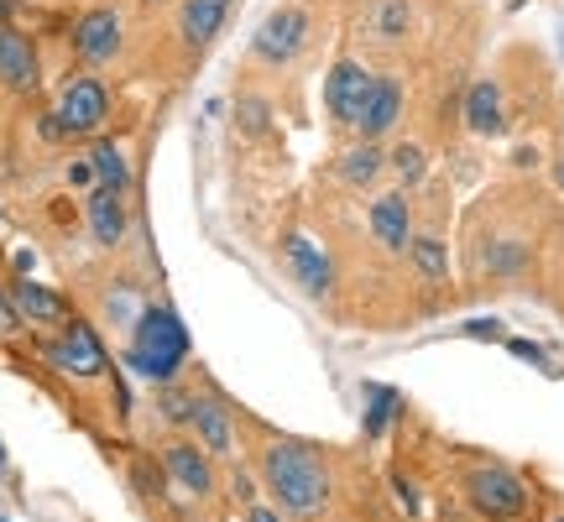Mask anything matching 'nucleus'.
<instances>
[{
  "instance_id": "f257e3e1",
  "label": "nucleus",
  "mask_w": 564,
  "mask_h": 522,
  "mask_svg": "<svg viewBox=\"0 0 564 522\" xmlns=\"http://www.w3.org/2000/svg\"><path fill=\"white\" fill-rule=\"evenodd\" d=\"M184 360H188V334L178 324V313L163 309V304H146L137 313V324H131L126 366L141 381H152V387H173V377L184 371Z\"/></svg>"
},
{
  "instance_id": "f03ea898",
  "label": "nucleus",
  "mask_w": 564,
  "mask_h": 522,
  "mask_svg": "<svg viewBox=\"0 0 564 522\" xmlns=\"http://www.w3.org/2000/svg\"><path fill=\"white\" fill-rule=\"evenodd\" d=\"M261 475H267L272 497H278L287 512H298V518L325 512L329 475H325L319 454L308 450V444H272V450L261 454Z\"/></svg>"
},
{
  "instance_id": "7ed1b4c3",
  "label": "nucleus",
  "mask_w": 564,
  "mask_h": 522,
  "mask_svg": "<svg viewBox=\"0 0 564 522\" xmlns=\"http://www.w3.org/2000/svg\"><path fill=\"white\" fill-rule=\"evenodd\" d=\"M304 48H308L304 5H278V11L257 26V37H251V52H257V63H267V69H287Z\"/></svg>"
},
{
  "instance_id": "20e7f679",
  "label": "nucleus",
  "mask_w": 564,
  "mask_h": 522,
  "mask_svg": "<svg viewBox=\"0 0 564 522\" xmlns=\"http://www.w3.org/2000/svg\"><path fill=\"white\" fill-rule=\"evenodd\" d=\"M372 84H376V73L366 69V63H355V58H340V63L329 69L325 105H329V116H334V126H351L355 131V120H361L366 99H372Z\"/></svg>"
},
{
  "instance_id": "39448f33",
  "label": "nucleus",
  "mask_w": 564,
  "mask_h": 522,
  "mask_svg": "<svg viewBox=\"0 0 564 522\" xmlns=\"http://www.w3.org/2000/svg\"><path fill=\"white\" fill-rule=\"evenodd\" d=\"M466 491L470 501L486 512V518H517L522 507H528V491H522V481L513 471H502V465H481V471L466 475Z\"/></svg>"
},
{
  "instance_id": "423d86ee",
  "label": "nucleus",
  "mask_w": 564,
  "mask_h": 522,
  "mask_svg": "<svg viewBox=\"0 0 564 522\" xmlns=\"http://www.w3.org/2000/svg\"><path fill=\"white\" fill-rule=\"evenodd\" d=\"M120 43H126V22H120V11H110V5H94V11H84L79 22H73V52L84 58V63H116Z\"/></svg>"
},
{
  "instance_id": "0eeeda50",
  "label": "nucleus",
  "mask_w": 564,
  "mask_h": 522,
  "mask_svg": "<svg viewBox=\"0 0 564 522\" xmlns=\"http://www.w3.org/2000/svg\"><path fill=\"white\" fill-rule=\"evenodd\" d=\"M52 116L63 120V131H69V137H94V131L105 126V116H110V95H105V84H99V79H73Z\"/></svg>"
},
{
  "instance_id": "6e6552de",
  "label": "nucleus",
  "mask_w": 564,
  "mask_h": 522,
  "mask_svg": "<svg viewBox=\"0 0 564 522\" xmlns=\"http://www.w3.org/2000/svg\"><path fill=\"white\" fill-rule=\"evenodd\" d=\"M47 360L58 366V371H69V377H99L105 371V345H99V334L90 324H63V334L47 345Z\"/></svg>"
},
{
  "instance_id": "1a4fd4ad",
  "label": "nucleus",
  "mask_w": 564,
  "mask_h": 522,
  "mask_svg": "<svg viewBox=\"0 0 564 522\" xmlns=\"http://www.w3.org/2000/svg\"><path fill=\"white\" fill-rule=\"evenodd\" d=\"M282 266H287V277L304 287L308 298H325L329 287H334V266H329V257L314 246L308 236H282Z\"/></svg>"
},
{
  "instance_id": "9d476101",
  "label": "nucleus",
  "mask_w": 564,
  "mask_h": 522,
  "mask_svg": "<svg viewBox=\"0 0 564 522\" xmlns=\"http://www.w3.org/2000/svg\"><path fill=\"white\" fill-rule=\"evenodd\" d=\"M231 5L235 0H184L178 5V37H184L188 52H204L225 32L231 22Z\"/></svg>"
},
{
  "instance_id": "9b49d317",
  "label": "nucleus",
  "mask_w": 564,
  "mask_h": 522,
  "mask_svg": "<svg viewBox=\"0 0 564 522\" xmlns=\"http://www.w3.org/2000/svg\"><path fill=\"white\" fill-rule=\"evenodd\" d=\"M84 210H90V236L99 246H120L126 230H131V214H126V193L110 189V183H94L90 199H84Z\"/></svg>"
},
{
  "instance_id": "f8f14e48",
  "label": "nucleus",
  "mask_w": 564,
  "mask_h": 522,
  "mask_svg": "<svg viewBox=\"0 0 564 522\" xmlns=\"http://www.w3.org/2000/svg\"><path fill=\"white\" fill-rule=\"evenodd\" d=\"M163 465H167V475L184 486L188 497H210V491H214V471H210V454H204V444L173 439V444L163 450Z\"/></svg>"
},
{
  "instance_id": "ddd939ff",
  "label": "nucleus",
  "mask_w": 564,
  "mask_h": 522,
  "mask_svg": "<svg viewBox=\"0 0 564 522\" xmlns=\"http://www.w3.org/2000/svg\"><path fill=\"white\" fill-rule=\"evenodd\" d=\"M37 48L26 43L16 26H0V84L5 90H16V95H26V90H37Z\"/></svg>"
},
{
  "instance_id": "4468645a",
  "label": "nucleus",
  "mask_w": 564,
  "mask_h": 522,
  "mask_svg": "<svg viewBox=\"0 0 564 522\" xmlns=\"http://www.w3.org/2000/svg\"><path fill=\"white\" fill-rule=\"evenodd\" d=\"M372 236L381 240V251H408V240H413L408 193H381V199H372Z\"/></svg>"
},
{
  "instance_id": "2eb2a0df",
  "label": "nucleus",
  "mask_w": 564,
  "mask_h": 522,
  "mask_svg": "<svg viewBox=\"0 0 564 522\" xmlns=\"http://www.w3.org/2000/svg\"><path fill=\"white\" fill-rule=\"evenodd\" d=\"M398 120H402V84L398 79H376L372 99H366V110H361V120H355V131H361L366 142H381Z\"/></svg>"
},
{
  "instance_id": "dca6fc26",
  "label": "nucleus",
  "mask_w": 564,
  "mask_h": 522,
  "mask_svg": "<svg viewBox=\"0 0 564 522\" xmlns=\"http://www.w3.org/2000/svg\"><path fill=\"white\" fill-rule=\"evenodd\" d=\"M11 304L22 313V324H63V319H69V304H63L52 287L32 283V277H16V283H11Z\"/></svg>"
},
{
  "instance_id": "f3484780",
  "label": "nucleus",
  "mask_w": 564,
  "mask_h": 522,
  "mask_svg": "<svg viewBox=\"0 0 564 522\" xmlns=\"http://www.w3.org/2000/svg\"><path fill=\"white\" fill-rule=\"evenodd\" d=\"M413 32V0H372L366 5V37L398 48L402 37Z\"/></svg>"
},
{
  "instance_id": "a211bd4d",
  "label": "nucleus",
  "mask_w": 564,
  "mask_h": 522,
  "mask_svg": "<svg viewBox=\"0 0 564 522\" xmlns=\"http://www.w3.org/2000/svg\"><path fill=\"white\" fill-rule=\"evenodd\" d=\"M188 424L199 434V444L210 454H235V434H231V418H225V407L210 403V398H193V413H188Z\"/></svg>"
},
{
  "instance_id": "6ab92c4d",
  "label": "nucleus",
  "mask_w": 564,
  "mask_h": 522,
  "mask_svg": "<svg viewBox=\"0 0 564 522\" xmlns=\"http://www.w3.org/2000/svg\"><path fill=\"white\" fill-rule=\"evenodd\" d=\"M466 126L475 137H496L507 120H502V90H496V79H475L466 95Z\"/></svg>"
},
{
  "instance_id": "aec40b11",
  "label": "nucleus",
  "mask_w": 564,
  "mask_h": 522,
  "mask_svg": "<svg viewBox=\"0 0 564 522\" xmlns=\"http://www.w3.org/2000/svg\"><path fill=\"white\" fill-rule=\"evenodd\" d=\"M381 167H387L381 142H366V137H361V146H351V152L340 157V183H351V189H372L376 178H381Z\"/></svg>"
},
{
  "instance_id": "412c9836",
  "label": "nucleus",
  "mask_w": 564,
  "mask_h": 522,
  "mask_svg": "<svg viewBox=\"0 0 564 522\" xmlns=\"http://www.w3.org/2000/svg\"><path fill=\"white\" fill-rule=\"evenodd\" d=\"M408 261H413V272H419L428 287L449 283V251L439 236H413L408 240Z\"/></svg>"
},
{
  "instance_id": "4be33fe9",
  "label": "nucleus",
  "mask_w": 564,
  "mask_h": 522,
  "mask_svg": "<svg viewBox=\"0 0 564 522\" xmlns=\"http://www.w3.org/2000/svg\"><path fill=\"white\" fill-rule=\"evenodd\" d=\"M90 163H94V178L99 183H110V189H131V163H126V152H120L116 142H94L90 152Z\"/></svg>"
},
{
  "instance_id": "5701e85b",
  "label": "nucleus",
  "mask_w": 564,
  "mask_h": 522,
  "mask_svg": "<svg viewBox=\"0 0 564 522\" xmlns=\"http://www.w3.org/2000/svg\"><path fill=\"white\" fill-rule=\"evenodd\" d=\"M392 413H398V392L392 387H366V434L372 439H381L387 434V424H392Z\"/></svg>"
},
{
  "instance_id": "b1692460",
  "label": "nucleus",
  "mask_w": 564,
  "mask_h": 522,
  "mask_svg": "<svg viewBox=\"0 0 564 522\" xmlns=\"http://www.w3.org/2000/svg\"><path fill=\"white\" fill-rule=\"evenodd\" d=\"M486 266H492V277H517V272L528 266V251H522V240H492V251H486Z\"/></svg>"
},
{
  "instance_id": "393cba45",
  "label": "nucleus",
  "mask_w": 564,
  "mask_h": 522,
  "mask_svg": "<svg viewBox=\"0 0 564 522\" xmlns=\"http://www.w3.org/2000/svg\"><path fill=\"white\" fill-rule=\"evenodd\" d=\"M387 167L398 173L402 183L413 189V183H423V173H428V157H423V146H413V142H402L392 157H387Z\"/></svg>"
},
{
  "instance_id": "a878e982",
  "label": "nucleus",
  "mask_w": 564,
  "mask_h": 522,
  "mask_svg": "<svg viewBox=\"0 0 564 522\" xmlns=\"http://www.w3.org/2000/svg\"><path fill=\"white\" fill-rule=\"evenodd\" d=\"M466 334L470 340H502V319H470Z\"/></svg>"
},
{
  "instance_id": "bb28decb",
  "label": "nucleus",
  "mask_w": 564,
  "mask_h": 522,
  "mask_svg": "<svg viewBox=\"0 0 564 522\" xmlns=\"http://www.w3.org/2000/svg\"><path fill=\"white\" fill-rule=\"evenodd\" d=\"M507 351H513L517 360H533V366H543V360H549L539 345H533V340H507Z\"/></svg>"
},
{
  "instance_id": "cd10ccee",
  "label": "nucleus",
  "mask_w": 564,
  "mask_h": 522,
  "mask_svg": "<svg viewBox=\"0 0 564 522\" xmlns=\"http://www.w3.org/2000/svg\"><path fill=\"white\" fill-rule=\"evenodd\" d=\"M69 183H79V189H94V163H90V157L69 163Z\"/></svg>"
},
{
  "instance_id": "c85d7f7f",
  "label": "nucleus",
  "mask_w": 564,
  "mask_h": 522,
  "mask_svg": "<svg viewBox=\"0 0 564 522\" xmlns=\"http://www.w3.org/2000/svg\"><path fill=\"white\" fill-rule=\"evenodd\" d=\"M0 330H22V313H16L11 298H0Z\"/></svg>"
},
{
  "instance_id": "c756f323",
  "label": "nucleus",
  "mask_w": 564,
  "mask_h": 522,
  "mask_svg": "<svg viewBox=\"0 0 564 522\" xmlns=\"http://www.w3.org/2000/svg\"><path fill=\"white\" fill-rule=\"evenodd\" d=\"M251 522H282L272 507H251Z\"/></svg>"
},
{
  "instance_id": "7c9ffc66",
  "label": "nucleus",
  "mask_w": 564,
  "mask_h": 522,
  "mask_svg": "<svg viewBox=\"0 0 564 522\" xmlns=\"http://www.w3.org/2000/svg\"><path fill=\"white\" fill-rule=\"evenodd\" d=\"M560 183H564V163H560Z\"/></svg>"
},
{
  "instance_id": "2f4dec72",
  "label": "nucleus",
  "mask_w": 564,
  "mask_h": 522,
  "mask_svg": "<svg viewBox=\"0 0 564 522\" xmlns=\"http://www.w3.org/2000/svg\"><path fill=\"white\" fill-rule=\"evenodd\" d=\"M0 465H5V450H0Z\"/></svg>"
},
{
  "instance_id": "473e14b6",
  "label": "nucleus",
  "mask_w": 564,
  "mask_h": 522,
  "mask_svg": "<svg viewBox=\"0 0 564 522\" xmlns=\"http://www.w3.org/2000/svg\"><path fill=\"white\" fill-rule=\"evenodd\" d=\"M146 5H152V0H146Z\"/></svg>"
},
{
  "instance_id": "72a5a7b5",
  "label": "nucleus",
  "mask_w": 564,
  "mask_h": 522,
  "mask_svg": "<svg viewBox=\"0 0 564 522\" xmlns=\"http://www.w3.org/2000/svg\"><path fill=\"white\" fill-rule=\"evenodd\" d=\"M0 522H5V518H0Z\"/></svg>"
}]
</instances>
